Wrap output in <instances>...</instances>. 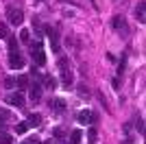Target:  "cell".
<instances>
[{"mask_svg": "<svg viewBox=\"0 0 146 144\" xmlns=\"http://www.w3.org/2000/svg\"><path fill=\"white\" fill-rule=\"evenodd\" d=\"M31 57H33V63H35V66H44V63H46V53H44L42 42L31 44Z\"/></svg>", "mask_w": 146, "mask_h": 144, "instance_id": "1", "label": "cell"}, {"mask_svg": "<svg viewBox=\"0 0 146 144\" xmlns=\"http://www.w3.org/2000/svg\"><path fill=\"white\" fill-rule=\"evenodd\" d=\"M7 20H9V24H13V26H20V24L24 22V13H22V9H18V7H7Z\"/></svg>", "mask_w": 146, "mask_h": 144, "instance_id": "2", "label": "cell"}, {"mask_svg": "<svg viewBox=\"0 0 146 144\" xmlns=\"http://www.w3.org/2000/svg\"><path fill=\"white\" fill-rule=\"evenodd\" d=\"M5 103H7V105H11V107L22 109V107H24V94H22V92H11V94L5 96Z\"/></svg>", "mask_w": 146, "mask_h": 144, "instance_id": "3", "label": "cell"}, {"mask_svg": "<svg viewBox=\"0 0 146 144\" xmlns=\"http://www.w3.org/2000/svg\"><path fill=\"white\" fill-rule=\"evenodd\" d=\"M46 33H48L50 37V48H52V53H59L61 50V44H59V33H57V29H46Z\"/></svg>", "mask_w": 146, "mask_h": 144, "instance_id": "4", "label": "cell"}, {"mask_svg": "<svg viewBox=\"0 0 146 144\" xmlns=\"http://www.w3.org/2000/svg\"><path fill=\"white\" fill-rule=\"evenodd\" d=\"M9 66L15 68V70L24 68V57L20 55V50H18V53H9Z\"/></svg>", "mask_w": 146, "mask_h": 144, "instance_id": "5", "label": "cell"}, {"mask_svg": "<svg viewBox=\"0 0 146 144\" xmlns=\"http://www.w3.org/2000/svg\"><path fill=\"white\" fill-rule=\"evenodd\" d=\"M29 96H31L33 103H37L42 98V85L37 83V81H33V85H29Z\"/></svg>", "mask_w": 146, "mask_h": 144, "instance_id": "6", "label": "cell"}, {"mask_svg": "<svg viewBox=\"0 0 146 144\" xmlns=\"http://www.w3.org/2000/svg\"><path fill=\"white\" fill-rule=\"evenodd\" d=\"M15 85H18V92H22V90H29L31 81H29V77H26V74H20V77L15 79Z\"/></svg>", "mask_w": 146, "mask_h": 144, "instance_id": "7", "label": "cell"}, {"mask_svg": "<svg viewBox=\"0 0 146 144\" xmlns=\"http://www.w3.org/2000/svg\"><path fill=\"white\" fill-rule=\"evenodd\" d=\"M76 120H79V125H90V122H92V111H90V109H85V111H79Z\"/></svg>", "mask_w": 146, "mask_h": 144, "instance_id": "8", "label": "cell"}, {"mask_svg": "<svg viewBox=\"0 0 146 144\" xmlns=\"http://www.w3.org/2000/svg\"><path fill=\"white\" fill-rule=\"evenodd\" d=\"M135 18H137L140 24L146 22V18H144V2H137V7H135Z\"/></svg>", "mask_w": 146, "mask_h": 144, "instance_id": "9", "label": "cell"}, {"mask_svg": "<svg viewBox=\"0 0 146 144\" xmlns=\"http://www.w3.org/2000/svg\"><path fill=\"white\" fill-rule=\"evenodd\" d=\"M50 105L55 107L57 114H63V111H66V103L61 101V98H55V101H50Z\"/></svg>", "mask_w": 146, "mask_h": 144, "instance_id": "10", "label": "cell"}, {"mask_svg": "<svg viewBox=\"0 0 146 144\" xmlns=\"http://www.w3.org/2000/svg\"><path fill=\"white\" fill-rule=\"evenodd\" d=\"M7 39H9V53H18V50H20V42L13 35H9Z\"/></svg>", "mask_w": 146, "mask_h": 144, "instance_id": "11", "label": "cell"}, {"mask_svg": "<svg viewBox=\"0 0 146 144\" xmlns=\"http://www.w3.org/2000/svg\"><path fill=\"white\" fill-rule=\"evenodd\" d=\"M81 138H83V131H81V129H74V131L70 133V144H79Z\"/></svg>", "mask_w": 146, "mask_h": 144, "instance_id": "12", "label": "cell"}, {"mask_svg": "<svg viewBox=\"0 0 146 144\" xmlns=\"http://www.w3.org/2000/svg\"><path fill=\"white\" fill-rule=\"evenodd\" d=\"M44 85H46L48 90H55V87H57V79L48 74V77H44Z\"/></svg>", "mask_w": 146, "mask_h": 144, "instance_id": "13", "label": "cell"}, {"mask_svg": "<svg viewBox=\"0 0 146 144\" xmlns=\"http://www.w3.org/2000/svg\"><path fill=\"white\" fill-rule=\"evenodd\" d=\"M26 131H29V122H26V120H22V122L15 125V133H18V135H22V133H26Z\"/></svg>", "mask_w": 146, "mask_h": 144, "instance_id": "14", "label": "cell"}, {"mask_svg": "<svg viewBox=\"0 0 146 144\" xmlns=\"http://www.w3.org/2000/svg\"><path fill=\"white\" fill-rule=\"evenodd\" d=\"M113 26H116L118 31H124V33H127V24H124V20H122L120 15H116V18H113Z\"/></svg>", "mask_w": 146, "mask_h": 144, "instance_id": "15", "label": "cell"}, {"mask_svg": "<svg viewBox=\"0 0 146 144\" xmlns=\"http://www.w3.org/2000/svg\"><path fill=\"white\" fill-rule=\"evenodd\" d=\"M26 122H29V127H37L39 122H42V116H39V114H33V116H29Z\"/></svg>", "mask_w": 146, "mask_h": 144, "instance_id": "16", "label": "cell"}, {"mask_svg": "<svg viewBox=\"0 0 146 144\" xmlns=\"http://www.w3.org/2000/svg\"><path fill=\"white\" fill-rule=\"evenodd\" d=\"M61 81H63V85H72V72L70 70L61 72Z\"/></svg>", "mask_w": 146, "mask_h": 144, "instance_id": "17", "label": "cell"}, {"mask_svg": "<svg viewBox=\"0 0 146 144\" xmlns=\"http://www.w3.org/2000/svg\"><path fill=\"white\" fill-rule=\"evenodd\" d=\"M7 37H9V24L0 22V39H7Z\"/></svg>", "mask_w": 146, "mask_h": 144, "instance_id": "18", "label": "cell"}, {"mask_svg": "<svg viewBox=\"0 0 146 144\" xmlns=\"http://www.w3.org/2000/svg\"><path fill=\"white\" fill-rule=\"evenodd\" d=\"M57 66H59V70H61V72H66V70H70V61H68L66 57H61Z\"/></svg>", "mask_w": 146, "mask_h": 144, "instance_id": "19", "label": "cell"}, {"mask_svg": "<svg viewBox=\"0 0 146 144\" xmlns=\"http://www.w3.org/2000/svg\"><path fill=\"white\" fill-rule=\"evenodd\" d=\"M0 144H13V138L9 135V133L0 131Z\"/></svg>", "mask_w": 146, "mask_h": 144, "instance_id": "20", "label": "cell"}, {"mask_svg": "<svg viewBox=\"0 0 146 144\" xmlns=\"http://www.w3.org/2000/svg\"><path fill=\"white\" fill-rule=\"evenodd\" d=\"M20 42H24V44H31V33L26 29H22V33H20Z\"/></svg>", "mask_w": 146, "mask_h": 144, "instance_id": "21", "label": "cell"}, {"mask_svg": "<svg viewBox=\"0 0 146 144\" xmlns=\"http://www.w3.org/2000/svg\"><path fill=\"white\" fill-rule=\"evenodd\" d=\"M87 138H90V142H96V138H98V131H96V127H92L90 131H87Z\"/></svg>", "mask_w": 146, "mask_h": 144, "instance_id": "22", "label": "cell"}, {"mask_svg": "<svg viewBox=\"0 0 146 144\" xmlns=\"http://www.w3.org/2000/svg\"><path fill=\"white\" fill-rule=\"evenodd\" d=\"M87 94H90L87 87H85V85H81V87H79V96H87Z\"/></svg>", "mask_w": 146, "mask_h": 144, "instance_id": "23", "label": "cell"}, {"mask_svg": "<svg viewBox=\"0 0 146 144\" xmlns=\"http://www.w3.org/2000/svg\"><path fill=\"white\" fill-rule=\"evenodd\" d=\"M20 144H39V140H37V138H31V140H24V142H20Z\"/></svg>", "mask_w": 146, "mask_h": 144, "instance_id": "24", "label": "cell"}, {"mask_svg": "<svg viewBox=\"0 0 146 144\" xmlns=\"http://www.w3.org/2000/svg\"><path fill=\"white\" fill-rule=\"evenodd\" d=\"M5 85H7V87H13V85H15V81H13V79H7Z\"/></svg>", "mask_w": 146, "mask_h": 144, "instance_id": "25", "label": "cell"}, {"mask_svg": "<svg viewBox=\"0 0 146 144\" xmlns=\"http://www.w3.org/2000/svg\"><path fill=\"white\" fill-rule=\"evenodd\" d=\"M39 144H52V142H39Z\"/></svg>", "mask_w": 146, "mask_h": 144, "instance_id": "26", "label": "cell"}]
</instances>
